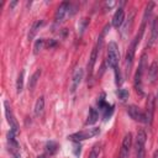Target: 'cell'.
<instances>
[{"instance_id": "cell-1", "label": "cell", "mask_w": 158, "mask_h": 158, "mask_svg": "<svg viewBox=\"0 0 158 158\" xmlns=\"http://www.w3.org/2000/svg\"><path fill=\"white\" fill-rule=\"evenodd\" d=\"M144 26H146V25L142 23V26H141V28H139V32H138V33L136 35V37L132 40V42H131V44H130V47H128V51H127V53H126V68H127V72H130V68L132 67L133 58H135V53H136V48H137V46H138V43H139L141 38H142V35H143V32H144Z\"/></svg>"}, {"instance_id": "cell-2", "label": "cell", "mask_w": 158, "mask_h": 158, "mask_svg": "<svg viewBox=\"0 0 158 158\" xmlns=\"http://www.w3.org/2000/svg\"><path fill=\"white\" fill-rule=\"evenodd\" d=\"M147 68V63H146V54H142L141 57V60H139V65L136 70V74H135V78H133V85H135V89L136 91L139 94V95H143V88H142V77H143V73Z\"/></svg>"}, {"instance_id": "cell-3", "label": "cell", "mask_w": 158, "mask_h": 158, "mask_svg": "<svg viewBox=\"0 0 158 158\" xmlns=\"http://www.w3.org/2000/svg\"><path fill=\"white\" fill-rule=\"evenodd\" d=\"M99 133H100V128L99 127H91V128H85L83 131H79V132H75V133L69 135L68 136V139L69 141H73V142H80V141H84V139L95 137Z\"/></svg>"}, {"instance_id": "cell-4", "label": "cell", "mask_w": 158, "mask_h": 158, "mask_svg": "<svg viewBox=\"0 0 158 158\" xmlns=\"http://www.w3.org/2000/svg\"><path fill=\"white\" fill-rule=\"evenodd\" d=\"M118 60H120V52H118V46L116 42H110L107 46V64L110 68L116 69L118 67Z\"/></svg>"}, {"instance_id": "cell-5", "label": "cell", "mask_w": 158, "mask_h": 158, "mask_svg": "<svg viewBox=\"0 0 158 158\" xmlns=\"http://www.w3.org/2000/svg\"><path fill=\"white\" fill-rule=\"evenodd\" d=\"M4 109H5V117H6V120L10 125V131H12L17 135L19 133V125H17V121L15 120V116L12 114V110L10 107L9 101H6V100L4 101Z\"/></svg>"}, {"instance_id": "cell-6", "label": "cell", "mask_w": 158, "mask_h": 158, "mask_svg": "<svg viewBox=\"0 0 158 158\" xmlns=\"http://www.w3.org/2000/svg\"><path fill=\"white\" fill-rule=\"evenodd\" d=\"M70 7H72L70 2L63 1V2L57 7V11H56V14H54V20H56V22H62V21L67 17V15L70 14Z\"/></svg>"}, {"instance_id": "cell-7", "label": "cell", "mask_w": 158, "mask_h": 158, "mask_svg": "<svg viewBox=\"0 0 158 158\" xmlns=\"http://www.w3.org/2000/svg\"><path fill=\"white\" fill-rule=\"evenodd\" d=\"M102 37H104V35H101V37L99 38L101 42H102ZM101 42L100 43L98 42V44L91 51V54H90V58H89V62H88V77L89 78H91V75H93L94 67H95V63H96V59H98V53H99V48L101 46Z\"/></svg>"}, {"instance_id": "cell-8", "label": "cell", "mask_w": 158, "mask_h": 158, "mask_svg": "<svg viewBox=\"0 0 158 158\" xmlns=\"http://www.w3.org/2000/svg\"><path fill=\"white\" fill-rule=\"evenodd\" d=\"M127 114H128L130 117L133 118L135 121L146 123V115H144V112H143L139 107H137L136 105H130V106H127Z\"/></svg>"}, {"instance_id": "cell-9", "label": "cell", "mask_w": 158, "mask_h": 158, "mask_svg": "<svg viewBox=\"0 0 158 158\" xmlns=\"http://www.w3.org/2000/svg\"><path fill=\"white\" fill-rule=\"evenodd\" d=\"M131 146H132V135H131V133H126V135H125V137H123V139H122L121 151H120V156H121L122 158L128 157V153H130Z\"/></svg>"}, {"instance_id": "cell-10", "label": "cell", "mask_w": 158, "mask_h": 158, "mask_svg": "<svg viewBox=\"0 0 158 158\" xmlns=\"http://www.w3.org/2000/svg\"><path fill=\"white\" fill-rule=\"evenodd\" d=\"M83 77H84V70L81 68H77L75 72L73 73V77H72V85H70V91L72 93H74L77 90V88L80 85Z\"/></svg>"}, {"instance_id": "cell-11", "label": "cell", "mask_w": 158, "mask_h": 158, "mask_svg": "<svg viewBox=\"0 0 158 158\" xmlns=\"http://www.w3.org/2000/svg\"><path fill=\"white\" fill-rule=\"evenodd\" d=\"M154 98L153 96H149L148 100H147V104H146V123L151 125L152 123V120H153V114H154Z\"/></svg>"}, {"instance_id": "cell-12", "label": "cell", "mask_w": 158, "mask_h": 158, "mask_svg": "<svg viewBox=\"0 0 158 158\" xmlns=\"http://www.w3.org/2000/svg\"><path fill=\"white\" fill-rule=\"evenodd\" d=\"M123 21H125V10L122 9V7H118L116 11H115V14H114V16H112V26L114 27H120V26H122V23H123Z\"/></svg>"}, {"instance_id": "cell-13", "label": "cell", "mask_w": 158, "mask_h": 158, "mask_svg": "<svg viewBox=\"0 0 158 158\" xmlns=\"http://www.w3.org/2000/svg\"><path fill=\"white\" fill-rule=\"evenodd\" d=\"M146 132L143 130H139L137 132V136H136V153L144 149V144H146Z\"/></svg>"}, {"instance_id": "cell-14", "label": "cell", "mask_w": 158, "mask_h": 158, "mask_svg": "<svg viewBox=\"0 0 158 158\" xmlns=\"http://www.w3.org/2000/svg\"><path fill=\"white\" fill-rule=\"evenodd\" d=\"M148 79H149V83L153 84L156 81V79L158 78V62L157 60H153L151 63V65L148 67Z\"/></svg>"}, {"instance_id": "cell-15", "label": "cell", "mask_w": 158, "mask_h": 158, "mask_svg": "<svg viewBox=\"0 0 158 158\" xmlns=\"http://www.w3.org/2000/svg\"><path fill=\"white\" fill-rule=\"evenodd\" d=\"M99 118V112L95 107H90L89 109V114H88V118L85 121V125H94Z\"/></svg>"}, {"instance_id": "cell-16", "label": "cell", "mask_w": 158, "mask_h": 158, "mask_svg": "<svg viewBox=\"0 0 158 158\" xmlns=\"http://www.w3.org/2000/svg\"><path fill=\"white\" fill-rule=\"evenodd\" d=\"M41 73H42V70H41V69H37V70L31 75V78L28 79V89H30V90H33L35 86L37 85L38 79H40V77H41Z\"/></svg>"}, {"instance_id": "cell-17", "label": "cell", "mask_w": 158, "mask_h": 158, "mask_svg": "<svg viewBox=\"0 0 158 158\" xmlns=\"http://www.w3.org/2000/svg\"><path fill=\"white\" fill-rule=\"evenodd\" d=\"M43 25V21L42 20H37V21H35L33 23H32V26H31V28H30V32H28V40L31 41V40H33V37L36 36V33H37V31L40 30V27Z\"/></svg>"}, {"instance_id": "cell-18", "label": "cell", "mask_w": 158, "mask_h": 158, "mask_svg": "<svg viewBox=\"0 0 158 158\" xmlns=\"http://www.w3.org/2000/svg\"><path fill=\"white\" fill-rule=\"evenodd\" d=\"M44 109V98L43 96H40L37 100H36V104H35V107H33V112L36 116H40L42 114Z\"/></svg>"}, {"instance_id": "cell-19", "label": "cell", "mask_w": 158, "mask_h": 158, "mask_svg": "<svg viewBox=\"0 0 158 158\" xmlns=\"http://www.w3.org/2000/svg\"><path fill=\"white\" fill-rule=\"evenodd\" d=\"M157 36H158V19H154L152 21V31H151L149 44H153L154 41H157Z\"/></svg>"}, {"instance_id": "cell-20", "label": "cell", "mask_w": 158, "mask_h": 158, "mask_svg": "<svg viewBox=\"0 0 158 158\" xmlns=\"http://www.w3.org/2000/svg\"><path fill=\"white\" fill-rule=\"evenodd\" d=\"M153 9H154V2H152V1H151V2H148V4H147V6H146V9H144V12H143V17H142V23H143V25H146L147 20L151 17Z\"/></svg>"}, {"instance_id": "cell-21", "label": "cell", "mask_w": 158, "mask_h": 158, "mask_svg": "<svg viewBox=\"0 0 158 158\" xmlns=\"http://www.w3.org/2000/svg\"><path fill=\"white\" fill-rule=\"evenodd\" d=\"M23 89V72H21L17 77V80H16V93L20 94Z\"/></svg>"}, {"instance_id": "cell-22", "label": "cell", "mask_w": 158, "mask_h": 158, "mask_svg": "<svg viewBox=\"0 0 158 158\" xmlns=\"http://www.w3.org/2000/svg\"><path fill=\"white\" fill-rule=\"evenodd\" d=\"M57 149H58V144H57L56 142H48V143L46 144V151H47V153H48L49 156L54 154V153L57 152Z\"/></svg>"}, {"instance_id": "cell-23", "label": "cell", "mask_w": 158, "mask_h": 158, "mask_svg": "<svg viewBox=\"0 0 158 158\" xmlns=\"http://www.w3.org/2000/svg\"><path fill=\"white\" fill-rule=\"evenodd\" d=\"M43 46H44V38H38V40H36V42H35V44H33V53L37 54V53L43 48Z\"/></svg>"}, {"instance_id": "cell-24", "label": "cell", "mask_w": 158, "mask_h": 158, "mask_svg": "<svg viewBox=\"0 0 158 158\" xmlns=\"http://www.w3.org/2000/svg\"><path fill=\"white\" fill-rule=\"evenodd\" d=\"M100 156V144H94L89 153V158H99Z\"/></svg>"}, {"instance_id": "cell-25", "label": "cell", "mask_w": 158, "mask_h": 158, "mask_svg": "<svg viewBox=\"0 0 158 158\" xmlns=\"http://www.w3.org/2000/svg\"><path fill=\"white\" fill-rule=\"evenodd\" d=\"M117 95H118V98H120L122 101H125V100L128 98V91H127L126 89H118V90H117Z\"/></svg>"}, {"instance_id": "cell-26", "label": "cell", "mask_w": 158, "mask_h": 158, "mask_svg": "<svg viewBox=\"0 0 158 158\" xmlns=\"http://www.w3.org/2000/svg\"><path fill=\"white\" fill-rule=\"evenodd\" d=\"M88 23H89V20H88V19H81V20L79 21V26H80V32H84V30L86 28Z\"/></svg>"}, {"instance_id": "cell-27", "label": "cell", "mask_w": 158, "mask_h": 158, "mask_svg": "<svg viewBox=\"0 0 158 158\" xmlns=\"http://www.w3.org/2000/svg\"><path fill=\"white\" fill-rule=\"evenodd\" d=\"M136 154H137V158H146V152H144V149L137 152Z\"/></svg>"}, {"instance_id": "cell-28", "label": "cell", "mask_w": 158, "mask_h": 158, "mask_svg": "<svg viewBox=\"0 0 158 158\" xmlns=\"http://www.w3.org/2000/svg\"><path fill=\"white\" fill-rule=\"evenodd\" d=\"M47 46H48L49 48H52V47H56V46H57V42H56L54 40H49V41H48V43H47Z\"/></svg>"}, {"instance_id": "cell-29", "label": "cell", "mask_w": 158, "mask_h": 158, "mask_svg": "<svg viewBox=\"0 0 158 158\" xmlns=\"http://www.w3.org/2000/svg\"><path fill=\"white\" fill-rule=\"evenodd\" d=\"M152 158H158V149H157V151H154V153H153Z\"/></svg>"}, {"instance_id": "cell-30", "label": "cell", "mask_w": 158, "mask_h": 158, "mask_svg": "<svg viewBox=\"0 0 158 158\" xmlns=\"http://www.w3.org/2000/svg\"><path fill=\"white\" fill-rule=\"evenodd\" d=\"M12 154H14V158H21V157H20V153H19V152H16V153H12Z\"/></svg>"}, {"instance_id": "cell-31", "label": "cell", "mask_w": 158, "mask_h": 158, "mask_svg": "<svg viewBox=\"0 0 158 158\" xmlns=\"http://www.w3.org/2000/svg\"><path fill=\"white\" fill-rule=\"evenodd\" d=\"M118 158H122V157H121V156H118Z\"/></svg>"}, {"instance_id": "cell-32", "label": "cell", "mask_w": 158, "mask_h": 158, "mask_svg": "<svg viewBox=\"0 0 158 158\" xmlns=\"http://www.w3.org/2000/svg\"><path fill=\"white\" fill-rule=\"evenodd\" d=\"M157 99H158V93H157Z\"/></svg>"}, {"instance_id": "cell-33", "label": "cell", "mask_w": 158, "mask_h": 158, "mask_svg": "<svg viewBox=\"0 0 158 158\" xmlns=\"http://www.w3.org/2000/svg\"><path fill=\"white\" fill-rule=\"evenodd\" d=\"M157 40H158V36H157Z\"/></svg>"}]
</instances>
